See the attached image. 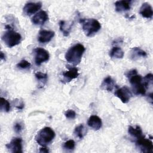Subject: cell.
<instances>
[{
	"mask_svg": "<svg viewBox=\"0 0 153 153\" xmlns=\"http://www.w3.org/2000/svg\"><path fill=\"white\" fill-rule=\"evenodd\" d=\"M85 51V47L81 44H77L71 47L66 53V60L74 65H77L81 60L82 56Z\"/></svg>",
	"mask_w": 153,
	"mask_h": 153,
	"instance_id": "cell-1",
	"label": "cell"
},
{
	"mask_svg": "<svg viewBox=\"0 0 153 153\" xmlns=\"http://www.w3.org/2000/svg\"><path fill=\"white\" fill-rule=\"evenodd\" d=\"M79 23L82 24V29L87 36H93L101 28V25L99 22L94 19H80Z\"/></svg>",
	"mask_w": 153,
	"mask_h": 153,
	"instance_id": "cell-2",
	"label": "cell"
},
{
	"mask_svg": "<svg viewBox=\"0 0 153 153\" xmlns=\"http://www.w3.org/2000/svg\"><path fill=\"white\" fill-rule=\"evenodd\" d=\"M54 137L55 132L54 130L50 127H45L38 133L35 137V140L39 145L44 146L50 143Z\"/></svg>",
	"mask_w": 153,
	"mask_h": 153,
	"instance_id": "cell-3",
	"label": "cell"
},
{
	"mask_svg": "<svg viewBox=\"0 0 153 153\" xmlns=\"http://www.w3.org/2000/svg\"><path fill=\"white\" fill-rule=\"evenodd\" d=\"M130 82L132 85L133 92L136 94L145 95L147 87L144 84L143 82H142V77L140 75H134L129 78Z\"/></svg>",
	"mask_w": 153,
	"mask_h": 153,
	"instance_id": "cell-4",
	"label": "cell"
},
{
	"mask_svg": "<svg viewBox=\"0 0 153 153\" xmlns=\"http://www.w3.org/2000/svg\"><path fill=\"white\" fill-rule=\"evenodd\" d=\"M2 39L8 47L11 48L20 42L22 36L19 33L10 29L2 35Z\"/></svg>",
	"mask_w": 153,
	"mask_h": 153,
	"instance_id": "cell-5",
	"label": "cell"
},
{
	"mask_svg": "<svg viewBox=\"0 0 153 153\" xmlns=\"http://www.w3.org/2000/svg\"><path fill=\"white\" fill-rule=\"evenodd\" d=\"M136 145L142 152H152L153 143L152 141L148 139L145 138L143 135L137 138Z\"/></svg>",
	"mask_w": 153,
	"mask_h": 153,
	"instance_id": "cell-6",
	"label": "cell"
},
{
	"mask_svg": "<svg viewBox=\"0 0 153 153\" xmlns=\"http://www.w3.org/2000/svg\"><path fill=\"white\" fill-rule=\"evenodd\" d=\"M35 62L37 66H40L42 63L49 60L50 55L48 52L45 49L37 47L33 50Z\"/></svg>",
	"mask_w": 153,
	"mask_h": 153,
	"instance_id": "cell-7",
	"label": "cell"
},
{
	"mask_svg": "<svg viewBox=\"0 0 153 153\" xmlns=\"http://www.w3.org/2000/svg\"><path fill=\"white\" fill-rule=\"evenodd\" d=\"M115 94L124 103H127L132 96V94L130 89L127 86H124L117 89L115 91Z\"/></svg>",
	"mask_w": 153,
	"mask_h": 153,
	"instance_id": "cell-8",
	"label": "cell"
},
{
	"mask_svg": "<svg viewBox=\"0 0 153 153\" xmlns=\"http://www.w3.org/2000/svg\"><path fill=\"white\" fill-rule=\"evenodd\" d=\"M6 147L11 152H22V139L20 137H14L10 142L7 144Z\"/></svg>",
	"mask_w": 153,
	"mask_h": 153,
	"instance_id": "cell-9",
	"label": "cell"
},
{
	"mask_svg": "<svg viewBox=\"0 0 153 153\" xmlns=\"http://www.w3.org/2000/svg\"><path fill=\"white\" fill-rule=\"evenodd\" d=\"M68 71H64L62 73L63 78L62 82L65 83L70 82L71 80L75 78H76L79 75L78 69L76 68L75 67L69 68V66H68Z\"/></svg>",
	"mask_w": 153,
	"mask_h": 153,
	"instance_id": "cell-10",
	"label": "cell"
},
{
	"mask_svg": "<svg viewBox=\"0 0 153 153\" xmlns=\"http://www.w3.org/2000/svg\"><path fill=\"white\" fill-rule=\"evenodd\" d=\"M41 7L42 3L41 2H27L23 7V13L27 16H30L40 10Z\"/></svg>",
	"mask_w": 153,
	"mask_h": 153,
	"instance_id": "cell-11",
	"label": "cell"
},
{
	"mask_svg": "<svg viewBox=\"0 0 153 153\" xmlns=\"http://www.w3.org/2000/svg\"><path fill=\"white\" fill-rule=\"evenodd\" d=\"M48 19V16L45 11H40L32 18V22L35 25L41 26L44 25Z\"/></svg>",
	"mask_w": 153,
	"mask_h": 153,
	"instance_id": "cell-12",
	"label": "cell"
},
{
	"mask_svg": "<svg viewBox=\"0 0 153 153\" xmlns=\"http://www.w3.org/2000/svg\"><path fill=\"white\" fill-rule=\"evenodd\" d=\"M54 36V32L51 30H41L38 36V41L41 43H47L51 41Z\"/></svg>",
	"mask_w": 153,
	"mask_h": 153,
	"instance_id": "cell-13",
	"label": "cell"
},
{
	"mask_svg": "<svg viewBox=\"0 0 153 153\" xmlns=\"http://www.w3.org/2000/svg\"><path fill=\"white\" fill-rule=\"evenodd\" d=\"M117 87L115 81H114V79L110 76H108L107 77H106L103 81H102L101 85H100V87L102 89L105 90V91H112L113 90Z\"/></svg>",
	"mask_w": 153,
	"mask_h": 153,
	"instance_id": "cell-14",
	"label": "cell"
},
{
	"mask_svg": "<svg viewBox=\"0 0 153 153\" xmlns=\"http://www.w3.org/2000/svg\"><path fill=\"white\" fill-rule=\"evenodd\" d=\"M139 13L142 17L145 18L152 19L153 15V11L151 5L147 2L142 4L140 8Z\"/></svg>",
	"mask_w": 153,
	"mask_h": 153,
	"instance_id": "cell-15",
	"label": "cell"
},
{
	"mask_svg": "<svg viewBox=\"0 0 153 153\" xmlns=\"http://www.w3.org/2000/svg\"><path fill=\"white\" fill-rule=\"evenodd\" d=\"M88 126L94 130H99L102 126V122L101 119L97 115H91L88 120Z\"/></svg>",
	"mask_w": 153,
	"mask_h": 153,
	"instance_id": "cell-16",
	"label": "cell"
},
{
	"mask_svg": "<svg viewBox=\"0 0 153 153\" xmlns=\"http://www.w3.org/2000/svg\"><path fill=\"white\" fill-rule=\"evenodd\" d=\"M132 1L130 0L118 1L115 3V10L117 12H123L128 11L130 9Z\"/></svg>",
	"mask_w": 153,
	"mask_h": 153,
	"instance_id": "cell-17",
	"label": "cell"
},
{
	"mask_svg": "<svg viewBox=\"0 0 153 153\" xmlns=\"http://www.w3.org/2000/svg\"><path fill=\"white\" fill-rule=\"evenodd\" d=\"M146 56H147L146 53L139 47L133 48L130 53V57L133 60H136L140 57H146Z\"/></svg>",
	"mask_w": 153,
	"mask_h": 153,
	"instance_id": "cell-18",
	"label": "cell"
},
{
	"mask_svg": "<svg viewBox=\"0 0 153 153\" xmlns=\"http://www.w3.org/2000/svg\"><path fill=\"white\" fill-rule=\"evenodd\" d=\"M128 132L131 136L136 138H138L143 135L142 128L139 126H136L135 127H133V126H129L128 128Z\"/></svg>",
	"mask_w": 153,
	"mask_h": 153,
	"instance_id": "cell-19",
	"label": "cell"
},
{
	"mask_svg": "<svg viewBox=\"0 0 153 153\" xmlns=\"http://www.w3.org/2000/svg\"><path fill=\"white\" fill-rule=\"evenodd\" d=\"M86 133L87 128L82 124L76 127L74 132L75 136L80 139H82L84 137V136L86 134Z\"/></svg>",
	"mask_w": 153,
	"mask_h": 153,
	"instance_id": "cell-20",
	"label": "cell"
},
{
	"mask_svg": "<svg viewBox=\"0 0 153 153\" xmlns=\"http://www.w3.org/2000/svg\"><path fill=\"white\" fill-rule=\"evenodd\" d=\"M124 51L123 50L118 47H114L112 48L109 53V55L112 58L122 59L124 56Z\"/></svg>",
	"mask_w": 153,
	"mask_h": 153,
	"instance_id": "cell-21",
	"label": "cell"
},
{
	"mask_svg": "<svg viewBox=\"0 0 153 153\" xmlns=\"http://www.w3.org/2000/svg\"><path fill=\"white\" fill-rule=\"evenodd\" d=\"M0 102H1V110L2 111H4V112H8L10 111V102L6 100L5 99L3 98V97H1V99H0Z\"/></svg>",
	"mask_w": 153,
	"mask_h": 153,
	"instance_id": "cell-22",
	"label": "cell"
},
{
	"mask_svg": "<svg viewBox=\"0 0 153 153\" xmlns=\"http://www.w3.org/2000/svg\"><path fill=\"white\" fill-rule=\"evenodd\" d=\"M47 74L45 73H42L41 72H37L35 73V77L39 81L40 83L42 84V86L44 85L47 81Z\"/></svg>",
	"mask_w": 153,
	"mask_h": 153,
	"instance_id": "cell-23",
	"label": "cell"
},
{
	"mask_svg": "<svg viewBox=\"0 0 153 153\" xmlns=\"http://www.w3.org/2000/svg\"><path fill=\"white\" fill-rule=\"evenodd\" d=\"M59 24L60 30L63 33V35L65 36H68L69 35L71 30H69L65 27V25H66L65 22L64 20H61V21H60Z\"/></svg>",
	"mask_w": 153,
	"mask_h": 153,
	"instance_id": "cell-24",
	"label": "cell"
},
{
	"mask_svg": "<svg viewBox=\"0 0 153 153\" xmlns=\"http://www.w3.org/2000/svg\"><path fill=\"white\" fill-rule=\"evenodd\" d=\"M31 64L26 60H22L17 65V67L22 69H28L30 68Z\"/></svg>",
	"mask_w": 153,
	"mask_h": 153,
	"instance_id": "cell-25",
	"label": "cell"
},
{
	"mask_svg": "<svg viewBox=\"0 0 153 153\" xmlns=\"http://www.w3.org/2000/svg\"><path fill=\"white\" fill-rule=\"evenodd\" d=\"M75 143L74 140H69L63 143V147L67 150H73L75 148Z\"/></svg>",
	"mask_w": 153,
	"mask_h": 153,
	"instance_id": "cell-26",
	"label": "cell"
},
{
	"mask_svg": "<svg viewBox=\"0 0 153 153\" xmlns=\"http://www.w3.org/2000/svg\"><path fill=\"white\" fill-rule=\"evenodd\" d=\"M65 115L67 118L69 119H74L76 117V113L72 109H68L67 110L65 113Z\"/></svg>",
	"mask_w": 153,
	"mask_h": 153,
	"instance_id": "cell-27",
	"label": "cell"
},
{
	"mask_svg": "<svg viewBox=\"0 0 153 153\" xmlns=\"http://www.w3.org/2000/svg\"><path fill=\"white\" fill-rule=\"evenodd\" d=\"M23 128V125L21 122H17L14 125V130L16 133H20Z\"/></svg>",
	"mask_w": 153,
	"mask_h": 153,
	"instance_id": "cell-28",
	"label": "cell"
},
{
	"mask_svg": "<svg viewBox=\"0 0 153 153\" xmlns=\"http://www.w3.org/2000/svg\"><path fill=\"white\" fill-rule=\"evenodd\" d=\"M137 70H136V69H132V70H130V71H129L128 72H127L126 75V76H127V78H130V77H131V76H133V75L137 74Z\"/></svg>",
	"mask_w": 153,
	"mask_h": 153,
	"instance_id": "cell-29",
	"label": "cell"
},
{
	"mask_svg": "<svg viewBox=\"0 0 153 153\" xmlns=\"http://www.w3.org/2000/svg\"><path fill=\"white\" fill-rule=\"evenodd\" d=\"M39 152H46V153H47V152H49V149L47 147H42V148H40Z\"/></svg>",
	"mask_w": 153,
	"mask_h": 153,
	"instance_id": "cell-30",
	"label": "cell"
},
{
	"mask_svg": "<svg viewBox=\"0 0 153 153\" xmlns=\"http://www.w3.org/2000/svg\"><path fill=\"white\" fill-rule=\"evenodd\" d=\"M0 57H1V60L5 59V54L3 53L2 51H1V53H0Z\"/></svg>",
	"mask_w": 153,
	"mask_h": 153,
	"instance_id": "cell-31",
	"label": "cell"
}]
</instances>
